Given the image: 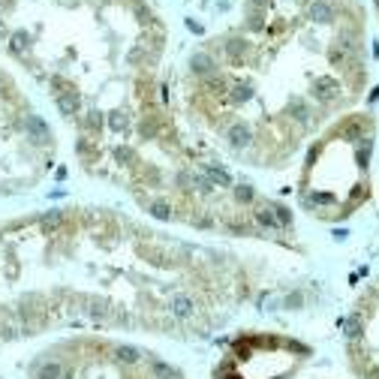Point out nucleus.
I'll list each match as a JSON object with an SVG mask.
<instances>
[{
    "label": "nucleus",
    "mask_w": 379,
    "mask_h": 379,
    "mask_svg": "<svg viewBox=\"0 0 379 379\" xmlns=\"http://www.w3.org/2000/svg\"><path fill=\"white\" fill-rule=\"evenodd\" d=\"M313 94L322 99V102H331L334 96L340 94V88H337V82L334 78H328V75H319L313 82Z\"/></svg>",
    "instance_id": "nucleus-1"
},
{
    "label": "nucleus",
    "mask_w": 379,
    "mask_h": 379,
    "mask_svg": "<svg viewBox=\"0 0 379 379\" xmlns=\"http://www.w3.org/2000/svg\"><path fill=\"white\" fill-rule=\"evenodd\" d=\"M229 142H232L235 148H247V145L253 142L250 124H232L229 126Z\"/></svg>",
    "instance_id": "nucleus-2"
},
{
    "label": "nucleus",
    "mask_w": 379,
    "mask_h": 379,
    "mask_svg": "<svg viewBox=\"0 0 379 379\" xmlns=\"http://www.w3.org/2000/svg\"><path fill=\"white\" fill-rule=\"evenodd\" d=\"M190 69H193L196 75H205V78H208V75H214V69H217V66H214V61H211L208 55H202V51H199V55H193V58H190Z\"/></svg>",
    "instance_id": "nucleus-3"
},
{
    "label": "nucleus",
    "mask_w": 379,
    "mask_h": 379,
    "mask_svg": "<svg viewBox=\"0 0 379 379\" xmlns=\"http://www.w3.org/2000/svg\"><path fill=\"white\" fill-rule=\"evenodd\" d=\"M310 21H316V24H331L334 21V9L328 6V3H310Z\"/></svg>",
    "instance_id": "nucleus-4"
},
{
    "label": "nucleus",
    "mask_w": 379,
    "mask_h": 379,
    "mask_svg": "<svg viewBox=\"0 0 379 379\" xmlns=\"http://www.w3.org/2000/svg\"><path fill=\"white\" fill-rule=\"evenodd\" d=\"M226 55H229L232 61H238L241 55H247V42H244L241 36H229V39H226Z\"/></svg>",
    "instance_id": "nucleus-5"
},
{
    "label": "nucleus",
    "mask_w": 379,
    "mask_h": 379,
    "mask_svg": "<svg viewBox=\"0 0 379 379\" xmlns=\"http://www.w3.org/2000/svg\"><path fill=\"white\" fill-rule=\"evenodd\" d=\"M28 45H31V36H28V33H12V39H9V48H12V51H15V55H24V51H28Z\"/></svg>",
    "instance_id": "nucleus-6"
},
{
    "label": "nucleus",
    "mask_w": 379,
    "mask_h": 379,
    "mask_svg": "<svg viewBox=\"0 0 379 379\" xmlns=\"http://www.w3.org/2000/svg\"><path fill=\"white\" fill-rule=\"evenodd\" d=\"M229 94H232V99H235V102H247V99L253 96V88L238 82V85H232V88H229Z\"/></svg>",
    "instance_id": "nucleus-7"
},
{
    "label": "nucleus",
    "mask_w": 379,
    "mask_h": 379,
    "mask_svg": "<svg viewBox=\"0 0 379 379\" xmlns=\"http://www.w3.org/2000/svg\"><path fill=\"white\" fill-rule=\"evenodd\" d=\"M151 214L159 217V220H169V217H172V205L163 202V199H157V202H151Z\"/></svg>",
    "instance_id": "nucleus-8"
},
{
    "label": "nucleus",
    "mask_w": 379,
    "mask_h": 379,
    "mask_svg": "<svg viewBox=\"0 0 379 379\" xmlns=\"http://www.w3.org/2000/svg\"><path fill=\"white\" fill-rule=\"evenodd\" d=\"M247 28H250V31H262V28H265V12H259V9H250Z\"/></svg>",
    "instance_id": "nucleus-9"
},
{
    "label": "nucleus",
    "mask_w": 379,
    "mask_h": 379,
    "mask_svg": "<svg viewBox=\"0 0 379 379\" xmlns=\"http://www.w3.org/2000/svg\"><path fill=\"white\" fill-rule=\"evenodd\" d=\"M265 6H268V0H250V9H259V12H265Z\"/></svg>",
    "instance_id": "nucleus-10"
},
{
    "label": "nucleus",
    "mask_w": 379,
    "mask_h": 379,
    "mask_svg": "<svg viewBox=\"0 0 379 379\" xmlns=\"http://www.w3.org/2000/svg\"><path fill=\"white\" fill-rule=\"evenodd\" d=\"M187 28H190V31H193V33H202V24H199V21H193V18H190V21H187Z\"/></svg>",
    "instance_id": "nucleus-11"
},
{
    "label": "nucleus",
    "mask_w": 379,
    "mask_h": 379,
    "mask_svg": "<svg viewBox=\"0 0 379 379\" xmlns=\"http://www.w3.org/2000/svg\"><path fill=\"white\" fill-rule=\"evenodd\" d=\"M313 3H325V0H313Z\"/></svg>",
    "instance_id": "nucleus-12"
}]
</instances>
